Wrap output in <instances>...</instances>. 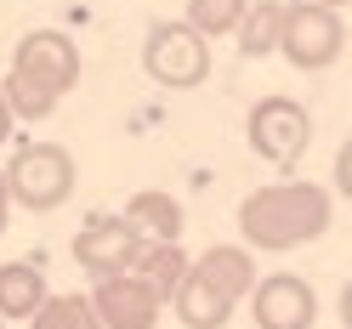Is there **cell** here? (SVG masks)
<instances>
[{
    "mask_svg": "<svg viewBox=\"0 0 352 329\" xmlns=\"http://www.w3.org/2000/svg\"><path fill=\"white\" fill-rule=\"evenodd\" d=\"M329 216H336V205H329V188L318 182H267L245 193V205H239V233H245L250 250H301L313 245V238L329 233Z\"/></svg>",
    "mask_w": 352,
    "mask_h": 329,
    "instance_id": "obj_1",
    "label": "cell"
},
{
    "mask_svg": "<svg viewBox=\"0 0 352 329\" xmlns=\"http://www.w3.org/2000/svg\"><path fill=\"white\" fill-rule=\"evenodd\" d=\"M250 290H256L250 250L245 245H210L205 256H193V267L182 278V290L170 295V306L188 329H222Z\"/></svg>",
    "mask_w": 352,
    "mask_h": 329,
    "instance_id": "obj_2",
    "label": "cell"
},
{
    "mask_svg": "<svg viewBox=\"0 0 352 329\" xmlns=\"http://www.w3.org/2000/svg\"><path fill=\"white\" fill-rule=\"evenodd\" d=\"M80 182V170H74V153L63 148V142H23L12 153V165H6V188H12V205H23L34 216H46V210H63L69 205V193Z\"/></svg>",
    "mask_w": 352,
    "mask_h": 329,
    "instance_id": "obj_3",
    "label": "cell"
},
{
    "mask_svg": "<svg viewBox=\"0 0 352 329\" xmlns=\"http://www.w3.org/2000/svg\"><path fill=\"white\" fill-rule=\"evenodd\" d=\"M245 137H250V153H256V159H267L273 170H290V165H301L307 142H313V114H307V102L273 91V97H261V102L250 108Z\"/></svg>",
    "mask_w": 352,
    "mask_h": 329,
    "instance_id": "obj_4",
    "label": "cell"
},
{
    "mask_svg": "<svg viewBox=\"0 0 352 329\" xmlns=\"http://www.w3.org/2000/svg\"><path fill=\"white\" fill-rule=\"evenodd\" d=\"M142 69L165 91H193V85L210 80V40L193 23H160V29H148Z\"/></svg>",
    "mask_w": 352,
    "mask_h": 329,
    "instance_id": "obj_5",
    "label": "cell"
},
{
    "mask_svg": "<svg viewBox=\"0 0 352 329\" xmlns=\"http://www.w3.org/2000/svg\"><path fill=\"white\" fill-rule=\"evenodd\" d=\"M284 63H296L301 74H318L329 69L341 52H346V23L336 6H313V0H296L284 12V40H278Z\"/></svg>",
    "mask_w": 352,
    "mask_h": 329,
    "instance_id": "obj_6",
    "label": "cell"
},
{
    "mask_svg": "<svg viewBox=\"0 0 352 329\" xmlns=\"http://www.w3.org/2000/svg\"><path fill=\"white\" fill-rule=\"evenodd\" d=\"M12 74H23L40 91L63 97V91L80 85V46L69 34H57V29H29L17 40V52H12Z\"/></svg>",
    "mask_w": 352,
    "mask_h": 329,
    "instance_id": "obj_7",
    "label": "cell"
},
{
    "mask_svg": "<svg viewBox=\"0 0 352 329\" xmlns=\"http://www.w3.org/2000/svg\"><path fill=\"white\" fill-rule=\"evenodd\" d=\"M148 238L125 222V216H91L80 233H74V261L91 278H108V273H131L137 267Z\"/></svg>",
    "mask_w": 352,
    "mask_h": 329,
    "instance_id": "obj_8",
    "label": "cell"
},
{
    "mask_svg": "<svg viewBox=\"0 0 352 329\" xmlns=\"http://www.w3.org/2000/svg\"><path fill=\"white\" fill-rule=\"evenodd\" d=\"M250 318H256V329H313L318 295L296 273H267L250 290Z\"/></svg>",
    "mask_w": 352,
    "mask_h": 329,
    "instance_id": "obj_9",
    "label": "cell"
},
{
    "mask_svg": "<svg viewBox=\"0 0 352 329\" xmlns=\"http://www.w3.org/2000/svg\"><path fill=\"white\" fill-rule=\"evenodd\" d=\"M91 306H97L102 329H153L165 313V295H153L137 273H108V278H97Z\"/></svg>",
    "mask_w": 352,
    "mask_h": 329,
    "instance_id": "obj_10",
    "label": "cell"
},
{
    "mask_svg": "<svg viewBox=\"0 0 352 329\" xmlns=\"http://www.w3.org/2000/svg\"><path fill=\"white\" fill-rule=\"evenodd\" d=\"M188 267H193V261H188V250H182V238H148L142 256H137V278L148 284L153 295H165V301L182 290Z\"/></svg>",
    "mask_w": 352,
    "mask_h": 329,
    "instance_id": "obj_11",
    "label": "cell"
},
{
    "mask_svg": "<svg viewBox=\"0 0 352 329\" xmlns=\"http://www.w3.org/2000/svg\"><path fill=\"white\" fill-rule=\"evenodd\" d=\"M125 222L142 238H182V205H176L165 188H142V193H131Z\"/></svg>",
    "mask_w": 352,
    "mask_h": 329,
    "instance_id": "obj_12",
    "label": "cell"
},
{
    "mask_svg": "<svg viewBox=\"0 0 352 329\" xmlns=\"http://www.w3.org/2000/svg\"><path fill=\"white\" fill-rule=\"evenodd\" d=\"M46 301V273L34 261H6L0 267V318H34Z\"/></svg>",
    "mask_w": 352,
    "mask_h": 329,
    "instance_id": "obj_13",
    "label": "cell"
},
{
    "mask_svg": "<svg viewBox=\"0 0 352 329\" xmlns=\"http://www.w3.org/2000/svg\"><path fill=\"white\" fill-rule=\"evenodd\" d=\"M284 12H290V0H250L245 23H239V52H245V57L278 52V40H284Z\"/></svg>",
    "mask_w": 352,
    "mask_h": 329,
    "instance_id": "obj_14",
    "label": "cell"
},
{
    "mask_svg": "<svg viewBox=\"0 0 352 329\" xmlns=\"http://www.w3.org/2000/svg\"><path fill=\"white\" fill-rule=\"evenodd\" d=\"M29 329H102L91 295H46L40 313L29 318Z\"/></svg>",
    "mask_w": 352,
    "mask_h": 329,
    "instance_id": "obj_15",
    "label": "cell"
},
{
    "mask_svg": "<svg viewBox=\"0 0 352 329\" xmlns=\"http://www.w3.org/2000/svg\"><path fill=\"white\" fill-rule=\"evenodd\" d=\"M245 12H250V0H188L182 23H193L205 40H222V34H239Z\"/></svg>",
    "mask_w": 352,
    "mask_h": 329,
    "instance_id": "obj_16",
    "label": "cell"
},
{
    "mask_svg": "<svg viewBox=\"0 0 352 329\" xmlns=\"http://www.w3.org/2000/svg\"><path fill=\"white\" fill-rule=\"evenodd\" d=\"M0 91H6V102H12V114H17V120H52V114H57V102H63V97L40 91L34 80L12 74V69H6V80H0Z\"/></svg>",
    "mask_w": 352,
    "mask_h": 329,
    "instance_id": "obj_17",
    "label": "cell"
},
{
    "mask_svg": "<svg viewBox=\"0 0 352 329\" xmlns=\"http://www.w3.org/2000/svg\"><path fill=\"white\" fill-rule=\"evenodd\" d=\"M336 193H341V199H352V137H346L341 153H336Z\"/></svg>",
    "mask_w": 352,
    "mask_h": 329,
    "instance_id": "obj_18",
    "label": "cell"
},
{
    "mask_svg": "<svg viewBox=\"0 0 352 329\" xmlns=\"http://www.w3.org/2000/svg\"><path fill=\"white\" fill-rule=\"evenodd\" d=\"M12 125H17V114H12V102H6V91H0V142L12 137Z\"/></svg>",
    "mask_w": 352,
    "mask_h": 329,
    "instance_id": "obj_19",
    "label": "cell"
},
{
    "mask_svg": "<svg viewBox=\"0 0 352 329\" xmlns=\"http://www.w3.org/2000/svg\"><path fill=\"white\" fill-rule=\"evenodd\" d=\"M6 216H12V188H6V170H0V233H6Z\"/></svg>",
    "mask_w": 352,
    "mask_h": 329,
    "instance_id": "obj_20",
    "label": "cell"
},
{
    "mask_svg": "<svg viewBox=\"0 0 352 329\" xmlns=\"http://www.w3.org/2000/svg\"><path fill=\"white\" fill-rule=\"evenodd\" d=\"M336 313H341V324L352 329V284H346V290H341V306H336Z\"/></svg>",
    "mask_w": 352,
    "mask_h": 329,
    "instance_id": "obj_21",
    "label": "cell"
},
{
    "mask_svg": "<svg viewBox=\"0 0 352 329\" xmlns=\"http://www.w3.org/2000/svg\"><path fill=\"white\" fill-rule=\"evenodd\" d=\"M313 6H336V12H341V6H346V0H313Z\"/></svg>",
    "mask_w": 352,
    "mask_h": 329,
    "instance_id": "obj_22",
    "label": "cell"
},
{
    "mask_svg": "<svg viewBox=\"0 0 352 329\" xmlns=\"http://www.w3.org/2000/svg\"><path fill=\"white\" fill-rule=\"evenodd\" d=\"M0 329H6V318H0Z\"/></svg>",
    "mask_w": 352,
    "mask_h": 329,
    "instance_id": "obj_23",
    "label": "cell"
}]
</instances>
